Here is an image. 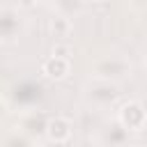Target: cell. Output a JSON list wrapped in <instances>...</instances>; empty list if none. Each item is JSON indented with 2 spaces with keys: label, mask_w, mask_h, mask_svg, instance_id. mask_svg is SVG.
<instances>
[{
  "label": "cell",
  "mask_w": 147,
  "mask_h": 147,
  "mask_svg": "<svg viewBox=\"0 0 147 147\" xmlns=\"http://www.w3.org/2000/svg\"><path fill=\"white\" fill-rule=\"evenodd\" d=\"M131 71H133L131 60L124 57V55H119V53L101 55V57H96V60L90 64V76H92V78L110 80V83H119V80L129 78Z\"/></svg>",
  "instance_id": "obj_1"
},
{
  "label": "cell",
  "mask_w": 147,
  "mask_h": 147,
  "mask_svg": "<svg viewBox=\"0 0 147 147\" xmlns=\"http://www.w3.org/2000/svg\"><path fill=\"white\" fill-rule=\"evenodd\" d=\"M83 96L92 108H110L119 96V85L110 80L90 78L83 87Z\"/></svg>",
  "instance_id": "obj_2"
},
{
  "label": "cell",
  "mask_w": 147,
  "mask_h": 147,
  "mask_svg": "<svg viewBox=\"0 0 147 147\" xmlns=\"http://www.w3.org/2000/svg\"><path fill=\"white\" fill-rule=\"evenodd\" d=\"M117 122L129 131V133H138L147 126V110L145 103L138 99H129L117 108Z\"/></svg>",
  "instance_id": "obj_3"
},
{
  "label": "cell",
  "mask_w": 147,
  "mask_h": 147,
  "mask_svg": "<svg viewBox=\"0 0 147 147\" xmlns=\"http://www.w3.org/2000/svg\"><path fill=\"white\" fill-rule=\"evenodd\" d=\"M23 28H25V21H23L21 9L2 5L0 7V41H5V44L16 41L23 34Z\"/></svg>",
  "instance_id": "obj_4"
},
{
  "label": "cell",
  "mask_w": 147,
  "mask_h": 147,
  "mask_svg": "<svg viewBox=\"0 0 147 147\" xmlns=\"http://www.w3.org/2000/svg\"><path fill=\"white\" fill-rule=\"evenodd\" d=\"M46 124H48V117L37 110V108H25L21 110V117H18V129L23 133H28L32 140H37V136H44L46 133Z\"/></svg>",
  "instance_id": "obj_5"
},
{
  "label": "cell",
  "mask_w": 147,
  "mask_h": 147,
  "mask_svg": "<svg viewBox=\"0 0 147 147\" xmlns=\"http://www.w3.org/2000/svg\"><path fill=\"white\" fill-rule=\"evenodd\" d=\"M71 133H74V124L71 119L62 117V115H55V117H48V124H46V138L55 145H64L71 140Z\"/></svg>",
  "instance_id": "obj_6"
},
{
  "label": "cell",
  "mask_w": 147,
  "mask_h": 147,
  "mask_svg": "<svg viewBox=\"0 0 147 147\" xmlns=\"http://www.w3.org/2000/svg\"><path fill=\"white\" fill-rule=\"evenodd\" d=\"M69 74H71V60L48 55L41 62V76L48 78V80H64Z\"/></svg>",
  "instance_id": "obj_7"
},
{
  "label": "cell",
  "mask_w": 147,
  "mask_h": 147,
  "mask_svg": "<svg viewBox=\"0 0 147 147\" xmlns=\"http://www.w3.org/2000/svg\"><path fill=\"white\" fill-rule=\"evenodd\" d=\"M103 145H106V147H129V145H131L129 131L115 119V122L103 131Z\"/></svg>",
  "instance_id": "obj_8"
},
{
  "label": "cell",
  "mask_w": 147,
  "mask_h": 147,
  "mask_svg": "<svg viewBox=\"0 0 147 147\" xmlns=\"http://www.w3.org/2000/svg\"><path fill=\"white\" fill-rule=\"evenodd\" d=\"M0 147H34V140L28 133H23L18 126H14L0 138Z\"/></svg>",
  "instance_id": "obj_9"
},
{
  "label": "cell",
  "mask_w": 147,
  "mask_h": 147,
  "mask_svg": "<svg viewBox=\"0 0 147 147\" xmlns=\"http://www.w3.org/2000/svg\"><path fill=\"white\" fill-rule=\"evenodd\" d=\"M71 18L64 16V14H55L51 21H48V30L53 37H69L71 34Z\"/></svg>",
  "instance_id": "obj_10"
},
{
  "label": "cell",
  "mask_w": 147,
  "mask_h": 147,
  "mask_svg": "<svg viewBox=\"0 0 147 147\" xmlns=\"http://www.w3.org/2000/svg\"><path fill=\"white\" fill-rule=\"evenodd\" d=\"M85 0H55V7H57V14H64V16H74L83 9Z\"/></svg>",
  "instance_id": "obj_11"
},
{
  "label": "cell",
  "mask_w": 147,
  "mask_h": 147,
  "mask_svg": "<svg viewBox=\"0 0 147 147\" xmlns=\"http://www.w3.org/2000/svg\"><path fill=\"white\" fill-rule=\"evenodd\" d=\"M51 55H55V57H64V60H71L74 48H71L69 44H55L53 51H51Z\"/></svg>",
  "instance_id": "obj_12"
},
{
  "label": "cell",
  "mask_w": 147,
  "mask_h": 147,
  "mask_svg": "<svg viewBox=\"0 0 147 147\" xmlns=\"http://www.w3.org/2000/svg\"><path fill=\"white\" fill-rule=\"evenodd\" d=\"M37 5V0H18V9H32Z\"/></svg>",
  "instance_id": "obj_13"
},
{
  "label": "cell",
  "mask_w": 147,
  "mask_h": 147,
  "mask_svg": "<svg viewBox=\"0 0 147 147\" xmlns=\"http://www.w3.org/2000/svg\"><path fill=\"white\" fill-rule=\"evenodd\" d=\"M142 62H145V69H147V41L142 44Z\"/></svg>",
  "instance_id": "obj_14"
},
{
  "label": "cell",
  "mask_w": 147,
  "mask_h": 147,
  "mask_svg": "<svg viewBox=\"0 0 147 147\" xmlns=\"http://www.w3.org/2000/svg\"><path fill=\"white\" fill-rule=\"evenodd\" d=\"M126 2H131V5H147V0H126Z\"/></svg>",
  "instance_id": "obj_15"
},
{
  "label": "cell",
  "mask_w": 147,
  "mask_h": 147,
  "mask_svg": "<svg viewBox=\"0 0 147 147\" xmlns=\"http://www.w3.org/2000/svg\"><path fill=\"white\" fill-rule=\"evenodd\" d=\"M5 110H7V106H5L2 101H0V119H2V115H5Z\"/></svg>",
  "instance_id": "obj_16"
}]
</instances>
